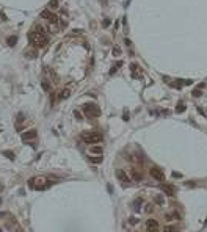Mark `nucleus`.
Masks as SVG:
<instances>
[{
    "mask_svg": "<svg viewBox=\"0 0 207 232\" xmlns=\"http://www.w3.org/2000/svg\"><path fill=\"white\" fill-rule=\"evenodd\" d=\"M116 177H118L119 182H123V184H129V182H130V177L127 176V173H126V171H123V169H118L116 171Z\"/></svg>",
    "mask_w": 207,
    "mask_h": 232,
    "instance_id": "obj_5",
    "label": "nucleus"
},
{
    "mask_svg": "<svg viewBox=\"0 0 207 232\" xmlns=\"http://www.w3.org/2000/svg\"><path fill=\"white\" fill-rule=\"evenodd\" d=\"M16 232H24L22 229H16Z\"/></svg>",
    "mask_w": 207,
    "mask_h": 232,
    "instance_id": "obj_29",
    "label": "nucleus"
},
{
    "mask_svg": "<svg viewBox=\"0 0 207 232\" xmlns=\"http://www.w3.org/2000/svg\"><path fill=\"white\" fill-rule=\"evenodd\" d=\"M71 96V89L69 88H64L63 91H61V93H60V99H61V100H64V99H68V97Z\"/></svg>",
    "mask_w": 207,
    "mask_h": 232,
    "instance_id": "obj_11",
    "label": "nucleus"
},
{
    "mask_svg": "<svg viewBox=\"0 0 207 232\" xmlns=\"http://www.w3.org/2000/svg\"><path fill=\"white\" fill-rule=\"evenodd\" d=\"M162 190H163V193H165L166 196H174V193H176L174 187L173 185H168V184H163L162 185Z\"/></svg>",
    "mask_w": 207,
    "mask_h": 232,
    "instance_id": "obj_9",
    "label": "nucleus"
},
{
    "mask_svg": "<svg viewBox=\"0 0 207 232\" xmlns=\"http://www.w3.org/2000/svg\"><path fill=\"white\" fill-rule=\"evenodd\" d=\"M42 88H44V89H47V91H50V85H49V82H42Z\"/></svg>",
    "mask_w": 207,
    "mask_h": 232,
    "instance_id": "obj_21",
    "label": "nucleus"
},
{
    "mask_svg": "<svg viewBox=\"0 0 207 232\" xmlns=\"http://www.w3.org/2000/svg\"><path fill=\"white\" fill-rule=\"evenodd\" d=\"M58 7H60L58 0H50V3H49V8H50V10H57Z\"/></svg>",
    "mask_w": 207,
    "mask_h": 232,
    "instance_id": "obj_15",
    "label": "nucleus"
},
{
    "mask_svg": "<svg viewBox=\"0 0 207 232\" xmlns=\"http://www.w3.org/2000/svg\"><path fill=\"white\" fill-rule=\"evenodd\" d=\"M7 42H8V46H11V47L16 46V42H17V36H10Z\"/></svg>",
    "mask_w": 207,
    "mask_h": 232,
    "instance_id": "obj_14",
    "label": "nucleus"
},
{
    "mask_svg": "<svg viewBox=\"0 0 207 232\" xmlns=\"http://www.w3.org/2000/svg\"><path fill=\"white\" fill-rule=\"evenodd\" d=\"M163 232H179V229L176 228V226H171V224H166L165 228H163Z\"/></svg>",
    "mask_w": 207,
    "mask_h": 232,
    "instance_id": "obj_13",
    "label": "nucleus"
},
{
    "mask_svg": "<svg viewBox=\"0 0 207 232\" xmlns=\"http://www.w3.org/2000/svg\"><path fill=\"white\" fill-rule=\"evenodd\" d=\"M184 110H185V105H184L182 102H179V103H177V108H176V112H177V113H182Z\"/></svg>",
    "mask_w": 207,
    "mask_h": 232,
    "instance_id": "obj_18",
    "label": "nucleus"
},
{
    "mask_svg": "<svg viewBox=\"0 0 207 232\" xmlns=\"http://www.w3.org/2000/svg\"><path fill=\"white\" fill-rule=\"evenodd\" d=\"M25 55H27V57H28V58H30V57H32V58H33V57H36V52H35V50H28V52H27Z\"/></svg>",
    "mask_w": 207,
    "mask_h": 232,
    "instance_id": "obj_22",
    "label": "nucleus"
},
{
    "mask_svg": "<svg viewBox=\"0 0 207 232\" xmlns=\"http://www.w3.org/2000/svg\"><path fill=\"white\" fill-rule=\"evenodd\" d=\"M121 66H123V61H118V63L115 64L112 69H110V74H115V72H116V69H118V68H121Z\"/></svg>",
    "mask_w": 207,
    "mask_h": 232,
    "instance_id": "obj_17",
    "label": "nucleus"
},
{
    "mask_svg": "<svg viewBox=\"0 0 207 232\" xmlns=\"http://www.w3.org/2000/svg\"><path fill=\"white\" fill-rule=\"evenodd\" d=\"M0 17H2V21H3V22H7V21H8V19H7V16H5L2 11H0Z\"/></svg>",
    "mask_w": 207,
    "mask_h": 232,
    "instance_id": "obj_26",
    "label": "nucleus"
},
{
    "mask_svg": "<svg viewBox=\"0 0 207 232\" xmlns=\"http://www.w3.org/2000/svg\"><path fill=\"white\" fill-rule=\"evenodd\" d=\"M155 202L162 205L163 202H165V199H163V196H160V194H159V196H155Z\"/></svg>",
    "mask_w": 207,
    "mask_h": 232,
    "instance_id": "obj_20",
    "label": "nucleus"
},
{
    "mask_svg": "<svg viewBox=\"0 0 207 232\" xmlns=\"http://www.w3.org/2000/svg\"><path fill=\"white\" fill-rule=\"evenodd\" d=\"M2 190H3V187H2V185H0V191H2Z\"/></svg>",
    "mask_w": 207,
    "mask_h": 232,
    "instance_id": "obj_30",
    "label": "nucleus"
},
{
    "mask_svg": "<svg viewBox=\"0 0 207 232\" xmlns=\"http://www.w3.org/2000/svg\"><path fill=\"white\" fill-rule=\"evenodd\" d=\"M82 140L89 144H97L99 141H102V135L99 132H85L82 133Z\"/></svg>",
    "mask_w": 207,
    "mask_h": 232,
    "instance_id": "obj_3",
    "label": "nucleus"
},
{
    "mask_svg": "<svg viewBox=\"0 0 207 232\" xmlns=\"http://www.w3.org/2000/svg\"><path fill=\"white\" fill-rule=\"evenodd\" d=\"M129 173H130V176H129L130 179L137 180V182H140V180H141V174H140L137 169H129Z\"/></svg>",
    "mask_w": 207,
    "mask_h": 232,
    "instance_id": "obj_10",
    "label": "nucleus"
},
{
    "mask_svg": "<svg viewBox=\"0 0 207 232\" xmlns=\"http://www.w3.org/2000/svg\"><path fill=\"white\" fill-rule=\"evenodd\" d=\"M144 212H146V213L154 212V209H152V204H146V205H144Z\"/></svg>",
    "mask_w": 207,
    "mask_h": 232,
    "instance_id": "obj_19",
    "label": "nucleus"
},
{
    "mask_svg": "<svg viewBox=\"0 0 207 232\" xmlns=\"http://www.w3.org/2000/svg\"><path fill=\"white\" fill-rule=\"evenodd\" d=\"M74 115H75V118H77V119H80V118H82V116H80V113H78V112H75Z\"/></svg>",
    "mask_w": 207,
    "mask_h": 232,
    "instance_id": "obj_28",
    "label": "nucleus"
},
{
    "mask_svg": "<svg viewBox=\"0 0 207 232\" xmlns=\"http://www.w3.org/2000/svg\"><path fill=\"white\" fill-rule=\"evenodd\" d=\"M149 174H151L155 180H163V179H165V176H163V173H162L159 168H151Z\"/></svg>",
    "mask_w": 207,
    "mask_h": 232,
    "instance_id": "obj_6",
    "label": "nucleus"
},
{
    "mask_svg": "<svg viewBox=\"0 0 207 232\" xmlns=\"http://www.w3.org/2000/svg\"><path fill=\"white\" fill-rule=\"evenodd\" d=\"M146 229L149 232H155L159 229V221H157V219H148V221H146Z\"/></svg>",
    "mask_w": 207,
    "mask_h": 232,
    "instance_id": "obj_7",
    "label": "nucleus"
},
{
    "mask_svg": "<svg viewBox=\"0 0 207 232\" xmlns=\"http://www.w3.org/2000/svg\"><path fill=\"white\" fill-rule=\"evenodd\" d=\"M113 53H115V55H118V53H119V49H118V47H115V49H113Z\"/></svg>",
    "mask_w": 207,
    "mask_h": 232,
    "instance_id": "obj_27",
    "label": "nucleus"
},
{
    "mask_svg": "<svg viewBox=\"0 0 207 232\" xmlns=\"http://www.w3.org/2000/svg\"><path fill=\"white\" fill-rule=\"evenodd\" d=\"M102 25H104V27H108V25H110V21H108V19H104Z\"/></svg>",
    "mask_w": 207,
    "mask_h": 232,
    "instance_id": "obj_25",
    "label": "nucleus"
},
{
    "mask_svg": "<svg viewBox=\"0 0 207 232\" xmlns=\"http://www.w3.org/2000/svg\"><path fill=\"white\" fill-rule=\"evenodd\" d=\"M28 38H30V42L36 47H46L49 44V36L46 35V30L39 25L33 27V30L28 35Z\"/></svg>",
    "mask_w": 207,
    "mask_h": 232,
    "instance_id": "obj_1",
    "label": "nucleus"
},
{
    "mask_svg": "<svg viewBox=\"0 0 207 232\" xmlns=\"http://www.w3.org/2000/svg\"><path fill=\"white\" fill-rule=\"evenodd\" d=\"M3 154L7 155V157H10L11 160H14V154H13V152H8V151H7V152H3Z\"/></svg>",
    "mask_w": 207,
    "mask_h": 232,
    "instance_id": "obj_23",
    "label": "nucleus"
},
{
    "mask_svg": "<svg viewBox=\"0 0 207 232\" xmlns=\"http://www.w3.org/2000/svg\"><path fill=\"white\" fill-rule=\"evenodd\" d=\"M89 154H97V155H101V154H102V148H101V146H93V148H89Z\"/></svg>",
    "mask_w": 207,
    "mask_h": 232,
    "instance_id": "obj_12",
    "label": "nucleus"
},
{
    "mask_svg": "<svg viewBox=\"0 0 207 232\" xmlns=\"http://www.w3.org/2000/svg\"><path fill=\"white\" fill-rule=\"evenodd\" d=\"M89 162L99 165V163H102V157H101V155H97V157H89Z\"/></svg>",
    "mask_w": 207,
    "mask_h": 232,
    "instance_id": "obj_16",
    "label": "nucleus"
},
{
    "mask_svg": "<svg viewBox=\"0 0 207 232\" xmlns=\"http://www.w3.org/2000/svg\"><path fill=\"white\" fill-rule=\"evenodd\" d=\"M82 110L86 116H89V118H97V116L101 115V110L96 103H85Z\"/></svg>",
    "mask_w": 207,
    "mask_h": 232,
    "instance_id": "obj_4",
    "label": "nucleus"
},
{
    "mask_svg": "<svg viewBox=\"0 0 207 232\" xmlns=\"http://www.w3.org/2000/svg\"><path fill=\"white\" fill-rule=\"evenodd\" d=\"M201 94H203V93H201V89H194V91H193V96H194V97H199Z\"/></svg>",
    "mask_w": 207,
    "mask_h": 232,
    "instance_id": "obj_24",
    "label": "nucleus"
},
{
    "mask_svg": "<svg viewBox=\"0 0 207 232\" xmlns=\"http://www.w3.org/2000/svg\"><path fill=\"white\" fill-rule=\"evenodd\" d=\"M55 182H50L47 180V177H44V176H38V177H33L28 180V187L30 188H35V190H44V188L53 185Z\"/></svg>",
    "mask_w": 207,
    "mask_h": 232,
    "instance_id": "obj_2",
    "label": "nucleus"
},
{
    "mask_svg": "<svg viewBox=\"0 0 207 232\" xmlns=\"http://www.w3.org/2000/svg\"><path fill=\"white\" fill-rule=\"evenodd\" d=\"M21 137H22V141H30V140H35L36 138V130L35 129L27 130V132H24Z\"/></svg>",
    "mask_w": 207,
    "mask_h": 232,
    "instance_id": "obj_8",
    "label": "nucleus"
}]
</instances>
